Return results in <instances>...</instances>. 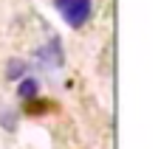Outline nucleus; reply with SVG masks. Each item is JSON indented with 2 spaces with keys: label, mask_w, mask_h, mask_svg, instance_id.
<instances>
[{
  "label": "nucleus",
  "mask_w": 161,
  "mask_h": 149,
  "mask_svg": "<svg viewBox=\"0 0 161 149\" xmlns=\"http://www.w3.org/2000/svg\"><path fill=\"white\" fill-rule=\"evenodd\" d=\"M37 93H40V82L37 79H23L20 82V90H17V96L23 99V101H31V99H37Z\"/></svg>",
  "instance_id": "4"
},
{
  "label": "nucleus",
  "mask_w": 161,
  "mask_h": 149,
  "mask_svg": "<svg viewBox=\"0 0 161 149\" xmlns=\"http://www.w3.org/2000/svg\"><path fill=\"white\" fill-rule=\"evenodd\" d=\"M57 8H59L62 20H65L71 28H82V25L91 20L93 3H91V0H57Z\"/></svg>",
  "instance_id": "1"
},
{
  "label": "nucleus",
  "mask_w": 161,
  "mask_h": 149,
  "mask_svg": "<svg viewBox=\"0 0 161 149\" xmlns=\"http://www.w3.org/2000/svg\"><path fill=\"white\" fill-rule=\"evenodd\" d=\"M34 62L40 65V68H54V70H59L62 65H65V54H62V45H59V39H51V42H45L37 54H34Z\"/></svg>",
  "instance_id": "2"
},
{
  "label": "nucleus",
  "mask_w": 161,
  "mask_h": 149,
  "mask_svg": "<svg viewBox=\"0 0 161 149\" xmlns=\"http://www.w3.org/2000/svg\"><path fill=\"white\" fill-rule=\"evenodd\" d=\"M0 124L6 127V132H14V130H17V116H14V110L0 107Z\"/></svg>",
  "instance_id": "5"
},
{
  "label": "nucleus",
  "mask_w": 161,
  "mask_h": 149,
  "mask_svg": "<svg viewBox=\"0 0 161 149\" xmlns=\"http://www.w3.org/2000/svg\"><path fill=\"white\" fill-rule=\"evenodd\" d=\"M25 73H28V62H25V59H17V56H14V59L6 62V79L14 82V79H23Z\"/></svg>",
  "instance_id": "3"
}]
</instances>
